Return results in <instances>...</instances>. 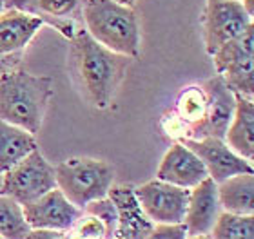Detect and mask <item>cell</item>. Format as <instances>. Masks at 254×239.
<instances>
[{
    "label": "cell",
    "mask_w": 254,
    "mask_h": 239,
    "mask_svg": "<svg viewBox=\"0 0 254 239\" xmlns=\"http://www.w3.org/2000/svg\"><path fill=\"white\" fill-rule=\"evenodd\" d=\"M69 42L67 67L76 89L89 105L107 109L122 84L131 58L104 48L85 29Z\"/></svg>",
    "instance_id": "1"
},
{
    "label": "cell",
    "mask_w": 254,
    "mask_h": 239,
    "mask_svg": "<svg viewBox=\"0 0 254 239\" xmlns=\"http://www.w3.org/2000/svg\"><path fill=\"white\" fill-rule=\"evenodd\" d=\"M53 80L11 69L0 75V120L27 133H38L53 98Z\"/></svg>",
    "instance_id": "2"
},
{
    "label": "cell",
    "mask_w": 254,
    "mask_h": 239,
    "mask_svg": "<svg viewBox=\"0 0 254 239\" xmlns=\"http://www.w3.org/2000/svg\"><path fill=\"white\" fill-rule=\"evenodd\" d=\"M84 29L104 48L136 58L140 53V24L132 7L115 0H87Z\"/></svg>",
    "instance_id": "3"
},
{
    "label": "cell",
    "mask_w": 254,
    "mask_h": 239,
    "mask_svg": "<svg viewBox=\"0 0 254 239\" xmlns=\"http://www.w3.org/2000/svg\"><path fill=\"white\" fill-rule=\"evenodd\" d=\"M57 189L69 203L84 210L87 203L107 197L115 181V169L107 161L93 158H71L55 167Z\"/></svg>",
    "instance_id": "4"
},
{
    "label": "cell",
    "mask_w": 254,
    "mask_h": 239,
    "mask_svg": "<svg viewBox=\"0 0 254 239\" xmlns=\"http://www.w3.org/2000/svg\"><path fill=\"white\" fill-rule=\"evenodd\" d=\"M2 176L0 194L13 197L20 205H26L57 189L55 167L44 158L38 147Z\"/></svg>",
    "instance_id": "5"
},
{
    "label": "cell",
    "mask_w": 254,
    "mask_h": 239,
    "mask_svg": "<svg viewBox=\"0 0 254 239\" xmlns=\"http://www.w3.org/2000/svg\"><path fill=\"white\" fill-rule=\"evenodd\" d=\"M189 194L190 189L171 185L162 180H151L140 187H134V196L143 214L154 225L184 223Z\"/></svg>",
    "instance_id": "6"
},
{
    "label": "cell",
    "mask_w": 254,
    "mask_h": 239,
    "mask_svg": "<svg viewBox=\"0 0 254 239\" xmlns=\"http://www.w3.org/2000/svg\"><path fill=\"white\" fill-rule=\"evenodd\" d=\"M253 16L245 11L242 0H207L203 16L207 53L214 54L229 40L253 26Z\"/></svg>",
    "instance_id": "7"
},
{
    "label": "cell",
    "mask_w": 254,
    "mask_h": 239,
    "mask_svg": "<svg viewBox=\"0 0 254 239\" xmlns=\"http://www.w3.org/2000/svg\"><path fill=\"white\" fill-rule=\"evenodd\" d=\"M87 0H5L13 9L37 16L71 40L84 31V5Z\"/></svg>",
    "instance_id": "8"
},
{
    "label": "cell",
    "mask_w": 254,
    "mask_h": 239,
    "mask_svg": "<svg viewBox=\"0 0 254 239\" xmlns=\"http://www.w3.org/2000/svg\"><path fill=\"white\" fill-rule=\"evenodd\" d=\"M180 143L189 147L201 159L207 174L214 183H222L236 174H254L253 163L236 154L225 143V140L203 136V138H184Z\"/></svg>",
    "instance_id": "9"
},
{
    "label": "cell",
    "mask_w": 254,
    "mask_h": 239,
    "mask_svg": "<svg viewBox=\"0 0 254 239\" xmlns=\"http://www.w3.org/2000/svg\"><path fill=\"white\" fill-rule=\"evenodd\" d=\"M22 210L31 229H49L62 232L73 230L74 223L84 214L73 203H69L60 189H53L37 199L22 205Z\"/></svg>",
    "instance_id": "10"
},
{
    "label": "cell",
    "mask_w": 254,
    "mask_h": 239,
    "mask_svg": "<svg viewBox=\"0 0 254 239\" xmlns=\"http://www.w3.org/2000/svg\"><path fill=\"white\" fill-rule=\"evenodd\" d=\"M42 26L37 16L11 9L0 16V75L11 71Z\"/></svg>",
    "instance_id": "11"
},
{
    "label": "cell",
    "mask_w": 254,
    "mask_h": 239,
    "mask_svg": "<svg viewBox=\"0 0 254 239\" xmlns=\"http://www.w3.org/2000/svg\"><path fill=\"white\" fill-rule=\"evenodd\" d=\"M201 89H203L207 98V112L203 122L198 125L192 136L194 138L212 136V138L223 140L229 129V123L234 116L236 95L229 89V85L220 75L207 80Z\"/></svg>",
    "instance_id": "12"
},
{
    "label": "cell",
    "mask_w": 254,
    "mask_h": 239,
    "mask_svg": "<svg viewBox=\"0 0 254 239\" xmlns=\"http://www.w3.org/2000/svg\"><path fill=\"white\" fill-rule=\"evenodd\" d=\"M209 178L201 159L184 143H175L160 161L156 180L167 181L171 185L192 189L200 181Z\"/></svg>",
    "instance_id": "13"
},
{
    "label": "cell",
    "mask_w": 254,
    "mask_h": 239,
    "mask_svg": "<svg viewBox=\"0 0 254 239\" xmlns=\"http://www.w3.org/2000/svg\"><path fill=\"white\" fill-rule=\"evenodd\" d=\"M220 214H222V205L218 199L216 183L211 178H205L190 189L187 212L184 218L187 236L209 234Z\"/></svg>",
    "instance_id": "14"
},
{
    "label": "cell",
    "mask_w": 254,
    "mask_h": 239,
    "mask_svg": "<svg viewBox=\"0 0 254 239\" xmlns=\"http://www.w3.org/2000/svg\"><path fill=\"white\" fill-rule=\"evenodd\" d=\"M107 197L115 203L118 212V227L115 239H143L153 230L154 223L143 214L134 196V187H111Z\"/></svg>",
    "instance_id": "15"
},
{
    "label": "cell",
    "mask_w": 254,
    "mask_h": 239,
    "mask_svg": "<svg viewBox=\"0 0 254 239\" xmlns=\"http://www.w3.org/2000/svg\"><path fill=\"white\" fill-rule=\"evenodd\" d=\"M225 143L242 158H254V103L253 98L236 95L234 116L225 133Z\"/></svg>",
    "instance_id": "16"
},
{
    "label": "cell",
    "mask_w": 254,
    "mask_h": 239,
    "mask_svg": "<svg viewBox=\"0 0 254 239\" xmlns=\"http://www.w3.org/2000/svg\"><path fill=\"white\" fill-rule=\"evenodd\" d=\"M254 174H236L216 183L223 212L254 214Z\"/></svg>",
    "instance_id": "17"
},
{
    "label": "cell",
    "mask_w": 254,
    "mask_h": 239,
    "mask_svg": "<svg viewBox=\"0 0 254 239\" xmlns=\"http://www.w3.org/2000/svg\"><path fill=\"white\" fill-rule=\"evenodd\" d=\"M37 147L35 134L0 120V174L15 167Z\"/></svg>",
    "instance_id": "18"
},
{
    "label": "cell",
    "mask_w": 254,
    "mask_h": 239,
    "mask_svg": "<svg viewBox=\"0 0 254 239\" xmlns=\"http://www.w3.org/2000/svg\"><path fill=\"white\" fill-rule=\"evenodd\" d=\"M216 73L225 80V84L234 95H242L247 98L254 96V56L247 54L229 60Z\"/></svg>",
    "instance_id": "19"
},
{
    "label": "cell",
    "mask_w": 254,
    "mask_h": 239,
    "mask_svg": "<svg viewBox=\"0 0 254 239\" xmlns=\"http://www.w3.org/2000/svg\"><path fill=\"white\" fill-rule=\"evenodd\" d=\"M209 236L211 239H254V216L222 212Z\"/></svg>",
    "instance_id": "20"
},
{
    "label": "cell",
    "mask_w": 254,
    "mask_h": 239,
    "mask_svg": "<svg viewBox=\"0 0 254 239\" xmlns=\"http://www.w3.org/2000/svg\"><path fill=\"white\" fill-rule=\"evenodd\" d=\"M31 230L22 205L13 197L0 194V236L4 239H24Z\"/></svg>",
    "instance_id": "21"
},
{
    "label": "cell",
    "mask_w": 254,
    "mask_h": 239,
    "mask_svg": "<svg viewBox=\"0 0 254 239\" xmlns=\"http://www.w3.org/2000/svg\"><path fill=\"white\" fill-rule=\"evenodd\" d=\"M207 112V98L201 87H189L178 100V116L189 125L190 134L203 122Z\"/></svg>",
    "instance_id": "22"
},
{
    "label": "cell",
    "mask_w": 254,
    "mask_h": 239,
    "mask_svg": "<svg viewBox=\"0 0 254 239\" xmlns=\"http://www.w3.org/2000/svg\"><path fill=\"white\" fill-rule=\"evenodd\" d=\"M84 214H91L98 218L106 227V239H115L117 238V227H118V212L115 203L109 197H102L96 201L87 203L82 210Z\"/></svg>",
    "instance_id": "23"
},
{
    "label": "cell",
    "mask_w": 254,
    "mask_h": 239,
    "mask_svg": "<svg viewBox=\"0 0 254 239\" xmlns=\"http://www.w3.org/2000/svg\"><path fill=\"white\" fill-rule=\"evenodd\" d=\"M74 236L76 239H106V227L100 219L91 216V214H82L80 219L74 223Z\"/></svg>",
    "instance_id": "24"
},
{
    "label": "cell",
    "mask_w": 254,
    "mask_h": 239,
    "mask_svg": "<svg viewBox=\"0 0 254 239\" xmlns=\"http://www.w3.org/2000/svg\"><path fill=\"white\" fill-rule=\"evenodd\" d=\"M187 229L184 223L178 225H154L153 230L143 239H186Z\"/></svg>",
    "instance_id": "25"
},
{
    "label": "cell",
    "mask_w": 254,
    "mask_h": 239,
    "mask_svg": "<svg viewBox=\"0 0 254 239\" xmlns=\"http://www.w3.org/2000/svg\"><path fill=\"white\" fill-rule=\"evenodd\" d=\"M24 239H69L62 230H49V229H31Z\"/></svg>",
    "instance_id": "26"
},
{
    "label": "cell",
    "mask_w": 254,
    "mask_h": 239,
    "mask_svg": "<svg viewBox=\"0 0 254 239\" xmlns=\"http://www.w3.org/2000/svg\"><path fill=\"white\" fill-rule=\"evenodd\" d=\"M242 4H244L245 11H247L251 16H254V0H242Z\"/></svg>",
    "instance_id": "27"
},
{
    "label": "cell",
    "mask_w": 254,
    "mask_h": 239,
    "mask_svg": "<svg viewBox=\"0 0 254 239\" xmlns=\"http://www.w3.org/2000/svg\"><path fill=\"white\" fill-rule=\"evenodd\" d=\"M115 2H118V4H124V5H129V7H132V5L136 4L138 0H115Z\"/></svg>",
    "instance_id": "28"
},
{
    "label": "cell",
    "mask_w": 254,
    "mask_h": 239,
    "mask_svg": "<svg viewBox=\"0 0 254 239\" xmlns=\"http://www.w3.org/2000/svg\"><path fill=\"white\" fill-rule=\"evenodd\" d=\"M186 239H211L209 234H196V236H187Z\"/></svg>",
    "instance_id": "29"
},
{
    "label": "cell",
    "mask_w": 254,
    "mask_h": 239,
    "mask_svg": "<svg viewBox=\"0 0 254 239\" xmlns=\"http://www.w3.org/2000/svg\"><path fill=\"white\" fill-rule=\"evenodd\" d=\"M5 5H7V4H5V0H0V13L5 9Z\"/></svg>",
    "instance_id": "30"
},
{
    "label": "cell",
    "mask_w": 254,
    "mask_h": 239,
    "mask_svg": "<svg viewBox=\"0 0 254 239\" xmlns=\"http://www.w3.org/2000/svg\"><path fill=\"white\" fill-rule=\"evenodd\" d=\"M0 239H4V238H2V236H0Z\"/></svg>",
    "instance_id": "31"
}]
</instances>
